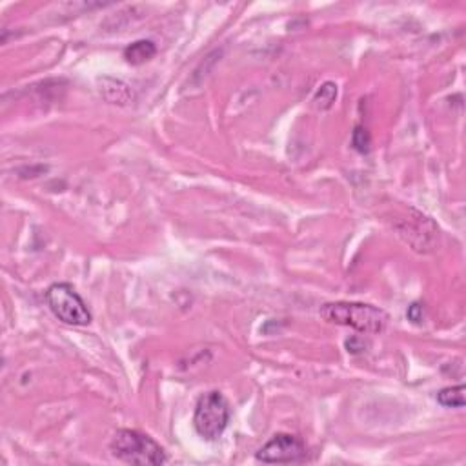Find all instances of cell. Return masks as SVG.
Instances as JSON below:
<instances>
[{
  "instance_id": "1",
  "label": "cell",
  "mask_w": 466,
  "mask_h": 466,
  "mask_svg": "<svg viewBox=\"0 0 466 466\" xmlns=\"http://www.w3.org/2000/svg\"><path fill=\"white\" fill-rule=\"evenodd\" d=\"M324 321L350 326L361 333H381L388 326V313L364 302H328L321 308Z\"/></svg>"
},
{
  "instance_id": "6",
  "label": "cell",
  "mask_w": 466,
  "mask_h": 466,
  "mask_svg": "<svg viewBox=\"0 0 466 466\" xmlns=\"http://www.w3.org/2000/svg\"><path fill=\"white\" fill-rule=\"evenodd\" d=\"M157 48L155 44L151 40H137V42L130 44L128 48L124 49V59L126 62H130L133 66H141L144 62L151 61L155 56Z\"/></svg>"
},
{
  "instance_id": "9",
  "label": "cell",
  "mask_w": 466,
  "mask_h": 466,
  "mask_svg": "<svg viewBox=\"0 0 466 466\" xmlns=\"http://www.w3.org/2000/svg\"><path fill=\"white\" fill-rule=\"evenodd\" d=\"M337 99V86L333 83H324L323 86L317 90L316 97H313V104L317 109H330Z\"/></svg>"
},
{
  "instance_id": "3",
  "label": "cell",
  "mask_w": 466,
  "mask_h": 466,
  "mask_svg": "<svg viewBox=\"0 0 466 466\" xmlns=\"http://www.w3.org/2000/svg\"><path fill=\"white\" fill-rule=\"evenodd\" d=\"M229 423V405L220 392H208L197 401L193 426L203 439L215 441Z\"/></svg>"
},
{
  "instance_id": "4",
  "label": "cell",
  "mask_w": 466,
  "mask_h": 466,
  "mask_svg": "<svg viewBox=\"0 0 466 466\" xmlns=\"http://www.w3.org/2000/svg\"><path fill=\"white\" fill-rule=\"evenodd\" d=\"M46 302L59 321L71 326H86L91 323V313L86 302L68 282H56L46 292Z\"/></svg>"
},
{
  "instance_id": "2",
  "label": "cell",
  "mask_w": 466,
  "mask_h": 466,
  "mask_svg": "<svg viewBox=\"0 0 466 466\" xmlns=\"http://www.w3.org/2000/svg\"><path fill=\"white\" fill-rule=\"evenodd\" d=\"M109 450L113 458L128 465L157 466L166 462V453L159 443L137 430H119L109 443Z\"/></svg>"
},
{
  "instance_id": "5",
  "label": "cell",
  "mask_w": 466,
  "mask_h": 466,
  "mask_svg": "<svg viewBox=\"0 0 466 466\" xmlns=\"http://www.w3.org/2000/svg\"><path fill=\"white\" fill-rule=\"evenodd\" d=\"M306 455V446L292 434H277L257 452V461L266 465H288L299 462Z\"/></svg>"
},
{
  "instance_id": "7",
  "label": "cell",
  "mask_w": 466,
  "mask_h": 466,
  "mask_svg": "<svg viewBox=\"0 0 466 466\" xmlns=\"http://www.w3.org/2000/svg\"><path fill=\"white\" fill-rule=\"evenodd\" d=\"M437 401L445 408H462L465 406V386H450V388H443L437 393Z\"/></svg>"
},
{
  "instance_id": "8",
  "label": "cell",
  "mask_w": 466,
  "mask_h": 466,
  "mask_svg": "<svg viewBox=\"0 0 466 466\" xmlns=\"http://www.w3.org/2000/svg\"><path fill=\"white\" fill-rule=\"evenodd\" d=\"M108 80L112 86H106V84L102 86V93L104 97H106V100H109V102L113 104L128 102V100H130V88L126 86L124 83H121V80H115V78H108Z\"/></svg>"
},
{
  "instance_id": "11",
  "label": "cell",
  "mask_w": 466,
  "mask_h": 466,
  "mask_svg": "<svg viewBox=\"0 0 466 466\" xmlns=\"http://www.w3.org/2000/svg\"><path fill=\"white\" fill-rule=\"evenodd\" d=\"M408 319L412 323H421L423 321V306L419 302H414L410 308H408Z\"/></svg>"
},
{
  "instance_id": "10",
  "label": "cell",
  "mask_w": 466,
  "mask_h": 466,
  "mask_svg": "<svg viewBox=\"0 0 466 466\" xmlns=\"http://www.w3.org/2000/svg\"><path fill=\"white\" fill-rule=\"evenodd\" d=\"M352 144H354L355 150L361 151V153H368V151H370L371 137L366 128H363V126H357V128H355L354 135H352Z\"/></svg>"
}]
</instances>
